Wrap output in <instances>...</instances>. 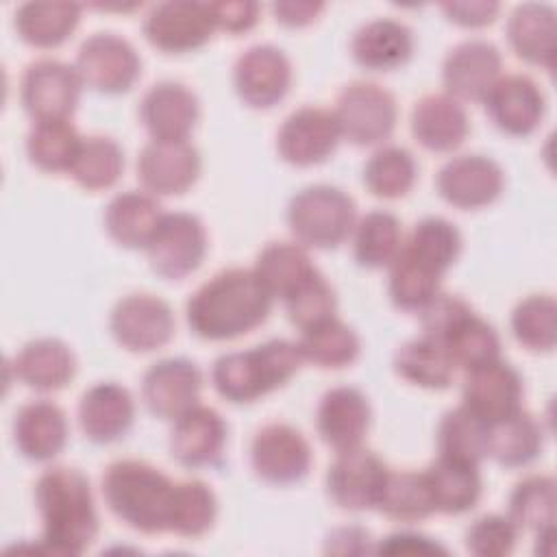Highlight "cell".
Segmentation results:
<instances>
[{
  "instance_id": "21",
  "label": "cell",
  "mask_w": 557,
  "mask_h": 557,
  "mask_svg": "<svg viewBox=\"0 0 557 557\" xmlns=\"http://www.w3.org/2000/svg\"><path fill=\"white\" fill-rule=\"evenodd\" d=\"M461 398L463 407L490 424L520 409L522 379L513 366L498 357L466 370Z\"/></svg>"
},
{
  "instance_id": "36",
  "label": "cell",
  "mask_w": 557,
  "mask_h": 557,
  "mask_svg": "<svg viewBox=\"0 0 557 557\" xmlns=\"http://www.w3.org/2000/svg\"><path fill=\"white\" fill-rule=\"evenodd\" d=\"M435 440L440 457L474 466L487 457V422L463 405L442 416Z\"/></svg>"
},
{
  "instance_id": "45",
  "label": "cell",
  "mask_w": 557,
  "mask_h": 557,
  "mask_svg": "<svg viewBox=\"0 0 557 557\" xmlns=\"http://www.w3.org/2000/svg\"><path fill=\"white\" fill-rule=\"evenodd\" d=\"M416 159L407 148L383 146L363 165V183L376 198L394 200L405 196L416 183Z\"/></svg>"
},
{
  "instance_id": "52",
  "label": "cell",
  "mask_w": 557,
  "mask_h": 557,
  "mask_svg": "<svg viewBox=\"0 0 557 557\" xmlns=\"http://www.w3.org/2000/svg\"><path fill=\"white\" fill-rule=\"evenodd\" d=\"M474 309L459 296L453 294H444L437 292L418 313H420V324H422V335L437 342L442 346V342L448 337V333L466 318L470 315Z\"/></svg>"
},
{
  "instance_id": "49",
  "label": "cell",
  "mask_w": 557,
  "mask_h": 557,
  "mask_svg": "<svg viewBox=\"0 0 557 557\" xmlns=\"http://www.w3.org/2000/svg\"><path fill=\"white\" fill-rule=\"evenodd\" d=\"M455 368H476L500 357V339L490 322L479 318L474 311L466 315L442 342Z\"/></svg>"
},
{
  "instance_id": "8",
  "label": "cell",
  "mask_w": 557,
  "mask_h": 557,
  "mask_svg": "<svg viewBox=\"0 0 557 557\" xmlns=\"http://www.w3.org/2000/svg\"><path fill=\"white\" fill-rule=\"evenodd\" d=\"M141 30L157 50L181 54L202 48L211 39L215 22L209 2L168 0L150 7Z\"/></svg>"
},
{
  "instance_id": "37",
  "label": "cell",
  "mask_w": 557,
  "mask_h": 557,
  "mask_svg": "<svg viewBox=\"0 0 557 557\" xmlns=\"http://www.w3.org/2000/svg\"><path fill=\"white\" fill-rule=\"evenodd\" d=\"M403 246V228L394 213L376 209L355 224L352 252L359 265L379 270L389 268Z\"/></svg>"
},
{
  "instance_id": "48",
  "label": "cell",
  "mask_w": 557,
  "mask_h": 557,
  "mask_svg": "<svg viewBox=\"0 0 557 557\" xmlns=\"http://www.w3.org/2000/svg\"><path fill=\"white\" fill-rule=\"evenodd\" d=\"M513 337L533 352H548L557 339V302L548 294H531L511 311Z\"/></svg>"
},
{
  "instance_id": "13",
  "label": "cell",
  "mask_w": 557,
  "mask_h": 557,
  "mask_svg": "<svg viewBox=\"0 0 557 557\" xmlns=\"http://www.w3.org/2000/svg\"><path fill=\"white\" fill-rule=\"evenodd\" d=\"M250 463L259 479L272 485H289L307 476L311 448L298 429L285 422H272L255 433Z\"/></svg>"
},
{
  "instance_id": "57",
  "label": "cell",
  "mask_w": 557,
  "mask_h": 557,
  "mask_svg": "<svg viewBox=\"0 0 557 557\" xmlns=\"http://www.w3.org/2000/svg\"><path fill=\"white\" fill-rule=\"evenodd\" d=\"M368 531L359 529V527H344V529H337L329 535V544H326V550L329 553H339V555H355L357 548L352 544H357L363 553H370L372 548L368 546Z\"/></svg>"
},
{
  "instance_id": "10",
  "label": "cell",
  "mask_w": 557,
  "mask_h": 557,
  "mask_svg": "<svg viewBox=\"0 0 557 557\" xmlns=\"http://www.w3.org/2000/svg\"><path fill=\"white\" fill-rule=\"evenodd\" d=\"M83 85L100 94H122L139 76L141 61L135 48L113 33H94L87 37L74 63Z\"/></svg>"
},
{
  "instance_id": "19",
  "label": "cell",
  "mask_w": 557,
  "mask_h": 557,
  "mask_svg": "<svg viewBox=\"0 0 557 557\" xmlns=\"http://www.w3.org/2000/svg\"><path fill=\"white\" fill-rule=\"evenodd\" d=\"M490 120L507 135H531L546 111V100L540 85L527 74H505L481 100Z\"/></svg>"
},
{
  "instance_id": "40",
  "label": "cell",
  "mask_w": 557,
  "mask_h": 557,
  "mask_svg": "<svg viewBox=\"0 0 557 557\" xmlns=\"http://www.w3.org/2000/svg\"><path fill=\"white\" fill-rule=\"evenodd\" d=\"M298 348L305 361H311L320 368H344L357 359L359 337L346 322L333 315L309 329H302Z\"/></svg>"
},
{
  "instance_id": "22",
  "label": "cell",
  "mask_w": 557,
  "mask_h": 557,
  "mask_svg": "<svg viewBox=\"0 0 557 557\" xmlns=\"http://www.w3.org/2000/svg\"><path fill=\"white\" fill-rule=\"evenodd\" d=\"M370 403L361 389L337 385L322 394L315 411L318 435L326 446L342 453L361 446L370 429Z\"/></svg>"
},
{
  "instance_id": "30",
  "label": "cell",
  "mask_w": 557,
  "mask_h": 557,
  "mask_svg": "<svg viewBox=\"0 0 557 557\" xmlns=\"http://www.w3.org/2000/svg\"><path fill=\"white\" fill-rule=\"evenodd\" d=\"M11 368L26 387L54 392L72 381L76 359L65 342L57 337H39L22 346Z\"/></svg>"
},
{
  "instance_id": "51",
  "label": "cell",
  "mask_w": 557,
  "mask_h": 557,
  "mask_svg": "<svg viewBox=\"0 0 557 557\" xmlns=\"http://www.w3.org/2000/svg\"><path fill=\"white\" fill-rule=\"evenodd\" d=\"M518 531L509 516L485 513L466 529V548L476 557H505L513 550Z\"/></svg>"
},
{
  "instance_id": "46",
  "label": "cell",
  "mask_w": 557,
  "mask_h": 557,
  "mask_svg": "<svg viewBox=\"0 0 557 557\" xmlns=\"http://www.w3.org/2000/svg\"><path fill=\"white\" fill-rule=\"evenodd\" d=\"M509 518L518 529L544 531L555 522V479L550 474H529L509 494Z\"/></svg>"
},
{
  "instance_id": "39",
  "label": "cell",
  "mask_w": 557,
  "mask_h": 557,
  "mask_svg": "<svg viewBox=\"0 0 557 557\" xmlns=\"http://www.w3.org/2000/svg\"><path fill=\"white\" fill-rule=\"evenodd\" d=\"M376 509L398 522H420L429 518L435 505L424 470H389Z\"/></svg>"
},
{
  "instance_id": "11",
  "label": "cell",
  "mask_w": 557,
  "mask_h": 557,
  "mask_svg": "<svg viewBox=\"0 0 557 557\" xmlns=\"http://www.w3.org/2000/svg\"><path fill=\"white\" fill-rule=\"evenodd\" d=\"M389 468L383 459L361 446L337 453L326 472L331 500L346 511L376 509Z\"/></svg>"
},
{
  "instance_id": "24",
  "label": "cell",
  "mask_w": 557,
  "mask_h": 557,
  "mask_svg": "<svg viewBox=\"0 0 557 557\" xmlns=\"http://www.w3.org/2000/svg\"><path fill=\"white\" fill-rule=\"evenodd\" d=\"M198 115L196 94L176 81L154 83L139 104V117L152 139H187Z\"/></svg>"
},
{
  "instance_id": "33",
  "label": "cell",
  "mask_w": 557,
  "mask_h": 557,
  "mask_svg": "<svg viewBox=\"0 0 557 557\" xmlns=\"http://www.w3.org/2000/svg\"><path fill=\"white\" fill-rule=\"evenodd\" d=\"M435 511L459 516L470 511L483 492L479 466L440 457L424 470Z\"/></svg>"
},
{
  "instance_id": "15",
  "label": "cell",
  "mask_w": 557,
  "mask_h": 557,
  "mask_svg": "<svg viewBox=\"0 0 557 557\" xmlns=\"http://www.w3.org/2000/svg\"><path fill=\"white\" fill-rule=\"evenodd\" d=\"M339 137L333 111L300 107L283 120L276 133V150L283 161L309 168L326 161L335 152Z\"/></svg>"
},
{
  "instance_id": "29",
  "label": "cell",
  "mask_w": 557,
  "mask_h": 557,
  "mask_svg": "<svg viewBox=\"0 0 557 557\" xmlns=\"http://www.w3.org/2000/svg\"><path fill=\"white\" fill-rule=\"evenodd\" d=\"M507 41L522 61L553 70L557 41L555 9L544 2L518 4L507 20Z\"/></svg>"
},
{
  "instance_id": "38",
  "label": "cell",
  "mask_w": 557,
  "mask_h": 557,
  "mask_svg": "<svg viewBox=\"0 0 557 557\" xmlns=\"http://www.w3.org/2000/svg\"><path fill=\"white\" fill-rule=\"evenodd\" d=\"M124 168V154L115 139L87 135L81 139L67 174L87 191L109 189L117 183Z\"/></svg>"
},
{
  "instance_id": "23",
  "label": "cell",
  "mask_w": 557,
  "mask_h": 557,
  "mask_svg": "<svg viewBox=\"0 0 557 557\" xmlns=\"http://www.w3.org/2000/svg\"><path fill=\"white\" fill-rule=\"evenodd\" d=\"M226 444L222 416L207 405H194L174 420L170 431V453L185 468L215 466Z\"/></svg>"
},
{
  "instance_id": "47",
  "label": "cell",
  "mask_w": 557,
  "mask_h": 557,
  "mask_svg": "<svg viewBox=\"0 0 557 557\" xmlns=\"http://www.w3.org/2000/svg\"><path fill=\"white\" fill-rule=\"evenodd\" d=\"M215 516L218 500L205 481L187 479L174 485L170 531L183 537H200L213 527Z\"/></svg>"
},
{
  "instance_id": "31",
  "label": "cell",
  "mask_w": 557,
  "mask_h": 557,
  "mask_svg": "<svg viewBox=\"0 0 557 557\" xmlns=\"http://www.w3.org/2000/svg\"><path fill=\"white\" fill-rule=\"evenodd\" d=\"M163 211L154 196L146 191H122L104 209V228L124 248H144L152 239Z\"/></svg>"
},
{
  "instance_id": "44",
  "label": "cell",
  "mask_w": 557,
  "mask_h": 557,
  "mask_svg": "<svg viewBox=\"0 0 557 557\" xmlns=\"http://www.w3.org/2000/svg\"><path fill=\"white\" fill-rule=\"evenodd\" d=\"M442 274L418 261L409 252L398 250L396 259L389 263V298L394 307L403 311H420L437 292Z\"/></svg>"
},
{
  "instance_id": "12",
  "label": "cell",
  "mask_w": 557,
  "mask_h": 557,
  "mask_svg": "<svg viewBox=\"0 0 557 557\" xmlns=\"http://www.w3.org/2000/svg\"><path fill=\"white\" fill-rule=\"evenodd\" d=\"M115 342L131 352H150L165 346L174 333L170 305L152 294H128L115 302L109 315Z\"/></svg>"
},
{
  "instance_id": "43",
  "label": "cell",
  "mask_w": 557,
  "mask_h": 557,
  "mask_svg": "<svg viewBox=\"0 0 557 557\" xmlns=\"http://www.w3.org/2000/svg\"><path fill=\"white\" fill-rule=\"evenodd\" d=\"M403 250L444 276L461 252V235L446 218L429 215L413 224Z\"/></svg>"
},
{
  "instance_id": "9",
  "label": "cell",
  "mask_w": 557,
  "mask_h": 557,
  "mask_svg": "<svg viewBox=\"0 0 557 557\" xmlns=\"http://www.w3.org/2000/svg\"><path fill=\"white\" fill-rule=\"evenodd\" d=\"M207 231L202 222L185 211L163 213L146 246L150 268L163 278L178 281L191 274L205 259Z\"/></svg>"
},
{
  "instance_id": "56",
  "label": "cell",
  "mask_w": 557,
  "mask_h": 557,
  "mask_svg": "<svg viewBox=\"0 0 557 557\" xmlns=\"http://www.w3.org/2000/svg\"><path fill=\"white\" fill-rule=\"evenodd\" d=\"M322 9H324L322 2H274L272 4V13L276 22L289 28H300L311 24Z\"/></svg>"
},
{
  "instance_id": "41",
  "label": "cell",
  "mask_w": 557,
  "mask_h": 557,
  "mask_svg": "<svg viewBox=\"0 0 557 557\" xmlns=\"http://www.w3.org/2000/svg\"><path fill=\"white\" fill-rule=\"evenodd\" d=\"M81 139L70 120H39L26 135V154L44 172H67Z\"/></svg>"
},
{
  "instance_id": "18",
  "label": "cell",
  "mask_w": 557,
  "mask_h": 557,
  "mask_svg": "<svg viewBox=\"0 0 557 557\" xmlns=\"http://www.w3.org/2000/svg\"><path fill=\"white\" fill-rule=\"evenodd\" d=\"M500 165L483 154H459L448 159L437 176V194L453 207L479 209L492 205L503 191Z\"/></svg>"
},
{
  "instance_id": "53",
  "label": "cell",
  "mask_w": 557,
  "mask_h": 557,
  "mask_svg": "<svg viewBox=\"0 0 557 557\" xmlns=\"http://www.w3.org/2000/svg\"><path fill=\"white\" fill-rule=\"evenodd\" d=\"M215 28L226 33H246L259 20V4L250 0H231V2H209Z\"/></svg>"
},
{
  "instance_id": "28",
  "label": "cell",
  "mask_w": 557,
  "mask_h": 557,
  "mask_svg": "<svg viewBox=\"0 0 557 557\" xmlns=\"http://www.w3.org/2000/svg\"><path fill=\"white\" fill-rule=\"evenodd\" d=\"M352 59L370 72L405 65L413 52V33L398 20L376 17L361 24L350 39Z\"/></svg>"
},
{
  "instance_id": "54",
  "label": "cell",
  "mask_w": 557,
  "mask_h": 557,
  "mask_svg": "<svg viewBox=\"0 0 557 557\" xmlns=\"http://www.w3.org/2000/svg\"><path fill=\"white\" fill-rule=\"evenodd\" d=\"M374 553H379V555H437V553L444 555L446 548L422 533L396 531V533H389L387 537H383L376 544Z\"/></svg>"
},
{
  "instance_id": "7",
  "label": "cell",
  "mask_w": 557,
  "mask_h": 557,
  "mask_svg": "<svg viewBox=\"0 0 557 557\" xmlns=\"http://www.w3.org/2000/svg\"><path fill=\"white\" fill-rule=\"evenodd\" d=\"M83 81L74 65L59 59H37L26 65L20 81L24 111L39 120H70L81 100Z\"/></svg>"
},
{
  "instance_id": "20",
  "label": "cell",
  "mask_w": 557,
  "mask_h": 557,
  "mask_svg": "<svg viewBox=\"0 0 557 557\" xmlns=\"http://www.w3.org/2000/svg\"><path fill=\"white\" fill-rule=\"evenodd\" d=\"M503 59L487 39H466L457 44L442 63V83L455 100H483L500 78Z\"/></svg>"
},
{
  "instance_id": "4",
  "label": "cell",
  "mask_w": 557,
  "mask_h": 557,
  "mask_svg": "<svg viewBox=\"0 0 557 557\" xmlns=\"http://www.w3.org/2000/svg\"><path fill=\"white\" fill-rule=\"evenodd\" d=\"M302 361L298 342L276 337L248 350L220 355L213 361L211 381L222 398L244 405L285 385Z\"/></svg>"
},
{
  "instance_id": "34",
  "label": "cell",
  "mask_w": 557,
  "mask_h": 557,
  "mask_svg": "<svg viewBox=\"0 0 557 557\" xmlns=\"http://www.w3.org/2000/svg\"><path fill=\"white\" fill-rule=\"evenodd\" d=\"M81 11V4L67 0L24 2L15 11V30L28 46L54 48L74 33Z\"/></svg>"
},
{
  "instance_id": "42",
  "label": "cell",
  "mask_w": 557,
  "mask_h": 557,
  "mask_svg": "<svg viewBox=\"0 0 557 557\" xmlns=\"http://www.w3.org/2000/svg\"><path fill=\"white\" fill-rule=\"evenodd\" d=\"M255 274L272 294L283 298L289 294L311 270H315L305 246L296 242H270L255 261Z\"/></svg>"
},
{
  "instance_id": "25",
  "label": "cell",
  "mask_w": 557,
  "mask_h": 557,
  "mask_svg": "<svg viewBox=\"0 0 557 557\" xmlns=\"http://www.w3.org/2000/svg\"><path fill=\"white\" fill-rule=\"evenodd\" d=\"M133 418V396L113 381L91 385L78 400V426L94 444H111L124 437Z\"/></svg>"
},
{
  "instance_id": "16",
  "label": "cell",
  "mask_w": 557,
  "mask_h": 557,
  "mask_svg": "<svg viewBox=\"0 0 557 557\" xmlns=\"http://www.w3.org/2000/svg\"><path fill=\"white\" fill-rule=\"evenodd\" d=\"M202 374L185 357L154 361L141 376V400L148 411L161 420H176L198 405Z\"/></svg>"
},
{
  "instance_id": "5",
  "label": "cell",
  "mask_w": 557,
  "mask_h": 557,
  "mask_svg": "<svg viewBox=\"0 0 557 557\" xmlns=\"http://www.w3.org/2000/svg\"><path fill=\"white\" fill-rule=\"evenodd\" d=\"M355 200L333 185H309L292 196L287 224L300 246L335 248L355 228Z\"/></svg>"
},
{
  "instance_id": "50",
  "label": "cell",
  "mask_w": 557,
  "mask_h": 557,
  "mask_svg": "<svg viewBox=\"0 0 557 557\" xmlns=\"http://www.w3.org/2000/svg\"><path fill=\"white\" fill-rule=\"evenodd\" d=\"M281 300L285 305L287 318L300 329H309V326H313V324H318L326 318H333L335 307H337L335 292L318 268L311 270Z\"/></svg>"
},
{
  "instance_id": "6",
  "label": "cell",
  "mask_w": 557,
  "mask_h": 557,
  "mask_svg": "<svg viewBox=\"0 0 557 557\" xmlns=\"http://www.w3.org/2000/svg\"><path fill=\"white\" fill-rule=\"evenodd\" d=\"M339 135L355 146H374L387 139L396 126L398 107L394 96L368 81L348 83L333 109Z\"/></svg>"
},
{
  "instance_id": "14",
  "label": "cell",
  "mask_w": 557,
  "mask_h": 557,
  "mask_svg": "<svg viewBox=\"0 0 557 557\" xmlns=\"http://www.w3.org/2000/svg\"><path fill=\"white\" fill-rule=\"evenodd\" d=\"M237 96L252 109H270L285 98L292 85V63L272 44H257L244 50L233 65Z\"/></svg>"
},
{
  "instance_id": "26",
  "label": "cell",
  "mask_w": 557,
  "mask_h": 557,
  "mask_svg": "<svg viewBox=\"0 0 557 557\" xmlns=\"http://www.w3.org/2000/svg\"><path fill=\"white\" fill-rule=\"evenodd\" d=\"M470 131L468 113L448 94H426L411 111V135L431 152H453Z\"/></svg>"
},
{
  "instance_id": "2",
  "label": "cell",
  "mask_w": 557,
  "mask_h": 557,
  "mask_svg": "<svg viewBox=\"0 0 557 557\" xmlns=\"http://www.w3.org/2000/svg\"><path fill=\"white\" fill-rule=\"evenodd\" d=\"M35 507L41 518V550L81 555L98 535V513L87 476L67 466H52L35 483Z\"/></svg>"
},
{
  "instance_id": "32",
  "label": "cell",
  "mask_w": 557,
  "mask_h": 557,
  "mask_svg": "<svg viewBox=\"0 0 557 557\" xmlns=\"http://www.w3.org/2000/svg\"><path fill=\"white\" fill-rule=\"evenodd\" d=\"M544 446V431L537 420L524 411L498 418L487 424V457L505 468L529 466Z\"/></svg>"
},
{
  "instance_id": "55",
  "label": "cell",
  "mask_w": 557,
  "mask_h": 557,
  "mask_svg": "<svg viewBox=\"0 0 557 557\" xmlns=\"http://www.w3.org/2000/svg\"><path fill=\"white\" fill-rule=\"evenodd\" d=\"M444 15L466 28H481L496 20L500 4L487 0H470V2H444Z\"/></svg>"
},
{
  "instance_id": "35",
  "label": "cell",
  "mask_w": 557,
  "mask_h": 557,
  "mask_svg": "<svg viewBox=\"0 0 557 557\" xmlns=\"http://www.w3.org/2000/svg\"><path fill=\"white\" fill-rule=\"evenodd\" d=\"M394 370L400 379L426 389H444L455 376V363L444 346L424 335L405 342L394 352Z\"/></svg>"
},
{
  "instance_id": "17",
  "label": "cell",
  "mask_w": 557,
  "mask_h": 557,
  "mask_svg": "<svg viewBox=\"0 0 557 557\" xmlns=\"http://www.w3.org/2000/svg\"><path fill=\"white\" fill-rule=\"evenodd\" d=\"M200 174V154L187 139H150L137 157V178L154 196L187 191Z\"/></svg>"
},
{
  "instance_id": "1",
  "label": "cell",
  "mask_w": 557,
  "mask_h": 557,
  "mask_svg": "<svg viewBox=\"0 0 557 557\" xmlns=\"http://www.w3.org/2000/svg\"><path fill=\"white\" fill-rule=\"evenodd\" d=\"M272 300L255 270L226 268L189 296L185 318L191 333L200 339L224 342L265 322Z\"/></svg>"
},
{
  "instance_id": "27",
  "label": "cell",
  "mask_w": 557,
  "mask_h": 557,
  "mask_svg": "<svg viewBox=\"0 0 557 557\" xmlns=\"http://www.w3.org/2000/svg\"><path fill=\"white\" fill-rule=\"evenodd\" d=\"M13 440L26 459L50 461L65 448L67 418L52 400H30L15 413Z\"/></svg>"
},
{
  "instance_id": "3",
  "label": "cell",
  "mask_w": 557,
  "mask_h": 557,
  "mask_svg": "<svg viewBox=\"0 0 557 557\" xmlns=\"http://www.w3.org/2000/svg\"><path fill=\"white\" fill-rule=\"evenodd\" d=\"M174 485L168 474L139 459L109 463L100 481L111 513L146 535L170 531Z\"/></svg>"
}]
</instances>
